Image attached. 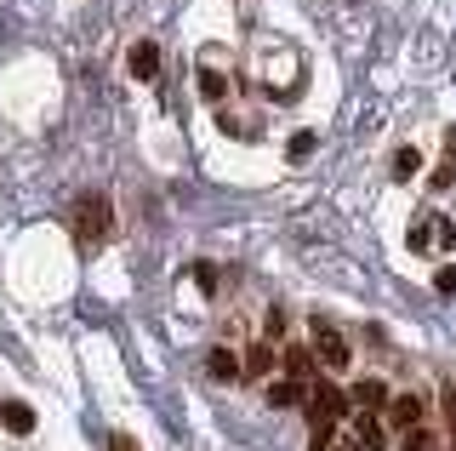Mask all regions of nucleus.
Segmentation results:
<instances>
[{
  "instance_id": "nucleus-13",
  "label": "nucleus",
  "mask_w": 456,
  "mask_h": 451,
  "mask_svg": "<svg viewBox=\"0 0 456 451\" xmlns=\"http://www.w3.org/2000/svg\"><path fill=\"white\" fill-rule=\"evenodd\" d=\"M417 172H422V154L411 149V144H405V149H394V183H411Z\"/></svg>"
},
{
  "instance_id": "nucleus-19",
  "label": "nucleus",
  "mask_w": 456,
  "mask_h": 451,
  "mask_svg": "<svg viewBox=\"0 0 456 451\" xmlns=\"http://www.w3.org/2000/svg\"><path fill=\"white\" fill-rule=\"evenodd\" d=\"M439 440H434V434H428V429H411L405 434V451H434Z\"/></svg>"
},
{
  "instance_id": "nucleus-3",
  "label": "nucleus",
  "mask_w": 456,
  "mask_h": 451,
  "mask_svg": "<svg viewBox=\"0 0 456 451\" xmlns=\"http://www.w3.org/2000/svg\"><path fill=\"white\" fill-rule=\"evenodd\" d=\"M314 355H320V365L325 372H342L354 355H348V337H342L331 320H314Z\"/></svg>"
},
{
  "instance_id": "nucleus-7",
  "label": "nucleus",
  "mask_w": 456,
  "mask_h": 451,
  "mask_svg": "<svg viewBox=\"0 0 456 451\" xmlns=\"http://www.w3.org/2000/svg\"><path fill=\"white\" fill-rule=\"evenodd\" d=\"M132 75L137 80H154V75H160V46H154V40H137V46H132Z\"/></svg>"
},
{
  "instance_id": "nucleus-8",
  "label": "nucleus",
  "mask_w": 456,
  "mask_h": 451,
  "mask_svg": "<svg viewBox=\"0 0 456 451\" xmlns=\"http://www.w3.org/2000/svg\"><path fill=\"white\" fill-rule=\"evenodd\" d=\"M354 446H360V451H382V422L370 417V412L354 417Z\"/></svg>"
},
{
  "instance_id": "nucleus-22",
  "label": "nucleus",
  "mask_w": 456,
  "mask_h": 451,
  "mask_svg": "<svg viewBox=\"0 0 456 451\" xmlns=\"http://www.w3.org/2000/svg\"><path fill=\"white\" fill-rule=\"evenodd\" d=\"M109 451H137V440L132 434H109Z\"/></svg>"
},
{
  "instance_id": "nucleus-16",
  "label": "nucleus",
  "mask_w": 456,
  "mask_h": 451,
  "mask_svg": "<svg viewBox=\"0 0 456 451\" xmlns=\"http://www.w3.org/2000/svg\"><path fill=\"white\" fill-rule=\"evenodd\" d=\"M314 144H320L314 132H297L291 144H285V154H291V160H308V154H314Z\"/></svg>"
},
{
  "instance_id": "nucleus-12",
  "label": "nucleus",
  "mask_w": 456,
  "mask_h": 451,
  "mask_svg": "<svg viewBox=\"0 0 456 451\" xmlns=\"http://www.w3.org/2000/svg\"><path fill=\"white\" fill-rule=\"evenodd\" d=\"M285 377H291V383H308V377H314V355H308V348H285Z\"/></svg>"
},
{
  "instance_id": "nucleus-2",
  "label": "nucleus",
  "mask_w": 456,
  "mask_h": 451,
  "mask_svg": "<svg viewBox=\"0 0 456 451\" xmlns=\"http://www.w3.org/2000/svg\"><path fill=\"white\" fill-rule=\"evenodd\" d=\"M75 234L80 241H109V194H80L75 201Z\"/></svg>"
},
{
  "instance_id": "nucleus-14",
  "label": "nucleus",
  "mask_w": 456,
  "mask_h": 451,
  "mask_svg": "<svg viewBox=\"0 0 456 451\" xmlns=\"http://www.w3.org/2000/svg\"><path fill=\"white\" fill-rule=\"evenodd\" d=\"M405 246H411V251H428V246H434V211H428V217H417V223H411Z\"/></svg>"
},
{
  "instance_id": "nucleus-15",
  "label": "nucleus",
  "mask_w": 456,
  "mask_h": 451,
  "mask_svg": "<svg viewBox=\"0 0 456 451\" xmlns=\"http://www.w3.org/2000/svg\"><path fill=\"white\" fill-rule=\"evenodd\" d=\"M268 365H274V348H268V343H256V348H246V365H240V372H246V377H263Z\"/></svg>"
},
{
  "instance_id": "nucleus-4",
  "label": "nucleus",
  "mask_w": 456,
  "mask_h": 451,
  "mask_svg": "<svg viewBox=\"0 0 456 451\" xmlns=\"http://www.w3.org/2000/svg\"><path fill=\"white\" fill-rule=\"evenodd\" d=\"M35 406H23V400H0V429H12V434H35Z\"/></svg>"
},
{
  "instance_id": "nucleus-18",
  "label": "nucleus",
  "mask_w": 456,
  "mask_h": 451,
  "mask_svg": "<svg viewBox=\"0 0 456 451\" xmlns=\"http://www.w3.org/2000/svg\"><path fill=\"white\" fill-rule=\"evenodd\" d=\"M434 246H445V251L456 246V223L451 217H434Z\"/></svg>"
},
{
  "instance_id": "nucleus-21",
  "label": "nucleus",
  "mask_w": 456,
  "mask_h": 451,
  "mask_svg": "<svg viewBox=\"0 0 456 451\" xmlns=\"http://www.w3.org/2000/svg\"><path fill=\"white\" fill-rule=\"evenodd\" d=\"M194 280H200L206 291H217V269H211V263H194Z\"/></svg>"
},
{
  "instance_id": "nucleus-1",
  "label": "nucleus",
  "mask_w": 456,
  "mask_h": 451,
  "mask_svg": "<svg viewBox=\"0 0 456 451\" xmlns=\"http://www.w3.org/2000/svg\"><path fill=\"white\" fill-rule=\"evenodd\" d=\"M303 406H308V429H337V422L348 417V394L337 383H314L303 394Z\"/></svg>"
},
{
  "instance_id": "nucleus-20",
  "label": "nucleus",
  "mask_w": 456,
  "mask_h": 451,
  "mask_svg": "<svg viewBox=\"0 0 456 451\" xmlns=\"http://www.w3.org/2000/svg\"><path fill=\"white\" fill-rule=\"evenodd\" d=\"M200 92H206L211 103H217V97H223V75H211V69H206V75H200Z\"/></svg>"
},
{
  "instance_id": "nucleus-11",
  "label": "nucleus",
  "mask_w": 456,
  "mask_h": 451,
  "mask_svg": "<svg viewBox=\"0 0 456 451\" xmlns=\"http://www.w3.org/2000/svg\"><path fill=\"white\" fill-rule=\"evenodd\" d=\"M206 372L217 377V383H234V377H240V360L228 355V348H211V355H206Z\"/></svg>"
},
{
  "instance_id": "nucleus-17",
  "label": "nucleus",
  "mask_w": 456,
  "mask_h": 451,
  "mask_svg": "<svg viewBox=\"0 0 456 451\" xmlns=\"http://www.w3.org/2000/svg\"><path fill=\"white\" fill-rule=\"evenodd\" d=\"M434 291H439V298H451V291H456V263H439V275H434Z\"/></svg>"
},
{
  "instance_id": "nucleus-10",
  "label": "nucleus",
  "mask_w": 456,
  "mask_h": 451,
  "mask_svg": "<svg viewBox=\"0 0 456 451\" xmlns=\"http://www.w3.org/2000/svg\"><path fill=\"white\" fill-rule=\"evenodd\" d=\"M428 183H434V189H451L456 183V132H445V160L428 172Z\"/></svg>"
},
{
  "instance_id": "nucleus-9",
  "label": "nucleus",
  "mask_w": 456,
  "mask_h": 451,
  "mask_svg": "<svg viewBox=\"0 0 456 451\" xmlns=\"http://www.w3.org/2000/svg\"><path fill=\"white\" fill-rule=\"evenodd\" d=\"M388 412H394V422H399L405 434H411V429H422V400H417V394H399Z\"/></svg>"
},
{
  "instance_id": "nucleus-5",
  "label": "nucleus",
  "mask_w": 456,
  "mask_h": 451,
  "mask_svg": "<svg viewBox=\"0 0 456 451\" xmlns=\"http://www.w3.org/2000/svg\"><path fill=\"white\" fill-rule=\"evenodd\" d=\"M348 406H360V412H377V406H388V383L382 377H360L348 394Z\"/></svg>"
},
{
  "instance_id": "nucleus-23",
  "label": "nucleus",
  "mask_w": 456,
  "mask_h": 451,
  "mask_svg": "<svg viewBox=\"0 0 456 451\" xmlns=\"http://www.w3.org/2000/svg\"><path fill=\"white\" fill-rule=\"evenodd\" d=\"M331 451H360V446H331Z\"/></svg>"
},
{
  "instance_id": "nucleus-6",
  "label": "nucleus",
  "mask_w": 456,
  "mask_h": 451,
  "mask_svg": "<svg viewBox=\"0 0 456 451\" xmlns=\"http://www.w3.org/2000/svg\"><path fill=\"white\" fill-rule=\"evenodd\" d=\"M303 383H291V377H280V383H268V394H263V400L268 406H274V412H291V406H303Z\"/></svg>"
}]
</instances>
